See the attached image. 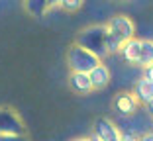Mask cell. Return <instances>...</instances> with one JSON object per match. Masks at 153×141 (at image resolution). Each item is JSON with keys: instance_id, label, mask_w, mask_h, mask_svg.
I'll list each match as a JSON object with an SVG mask.
<instances>
[{"instance_id": "4fadbf2b", "label": "cell", "mask_w": 153, "mask_h": 141, "mask_svg": "<svg viewBox=\"0 0 153 141\" xmlns=\"http://www.w3.org/2000/svg\"><path fill=\"white\" fill-rule=\"evenodd\" d=\"M149 65H153V39H141V57L137 67L143 71Z\"/></svg>"}, {"instance_id": "3957f363", "label": "cell", "mask_w": 153, "mask_h": 141, "mask_svg": "<svg viewBox=\"0 0 153 141\" xmlns=\"http://www.w3.org/2000/svg\"><path fill=\"white\" fill-rule=\"evenodd\" d=\"M102 61L94 53H90L88 49L81 47L79 43H73L67 51V65L71 69V73H90Z\"/></svg>"}, {"instance_id": "8fae6325", "label": "cell", "mask_w": 153, "mask_h": 141, "mask_svg": "<svg viewBox=\"0 0 153 141\" xmlns=\"http://www.w3.org/2000/svg\"><path fill=\"white\" fill-rule=\"evenodd\" d=\"M69 86L76 94H88V92H92V82H90L88 73H71L69 75Z\"/></svg>"}, {"instance_id": "9c48e42d", "label": "cell", "mask_w": 153, "mask_h": 141, "mask_svg": "<svg viewBox=\"0 0 153 141\" xmlns=\"http://www.w3.org/2000/svg\"><path fill=\"white\" fill-rule=\"evenodd\" d=\"M131 92H134V96L137 98V102L141 106H147L153 102V82L147 80L145 77H140L134 82V90Z\"/></svg>"}, {"instance_id": "ba28073f", "label": "cell", "mask_w": 153, "mask_h": 141, "mask_svg": "<svg viewBox=\"0 0 153 141\" xmlns=\"http://www.w3.org/2000/svg\"><path fill=\"white\" fill-rule=\"evenodd\" d=\"M118 55H120L128 65H137L140 63V57H141V39H137V37L128 39L126 43L122 45V49H120Z\"/></svg>"}, {"instance_id": "44dd1931", "label": "cell", "mask_w": 153, "mask_h": 141, "mask_svg": "<svg viewBox=\"0 0 153 141\" xmlns=\"http://www.w3.org/2000/svg\"><path fill=\"white\" fill-rule=\"evenodd\" d=\"M145 110H147V114L153 118V102H151V104H147V106H145Z\"/></svg>"}, {"instance_id": "9a60e30c", "label": "cell", "mask_w": 153, "mask_h": 141, "mask_svg": "<svg viewBox=\"0 0 153 141\" xmlns=\"http://www.w3.org/2000/svg\"><path fill=\"white\" fill-rule=\"evenodd\" d=\"M82 4H85V0H61L59 8H63L65 12L73 14V12H79L82 8Z\"/></svg>"}, {"instance_id": "7402d4cb", "label": "cell", "mask_w": 153, "mask_h": 141, "mask_svg": "<svg viewBox=\"0 0 153 141\" xmlns=\"http://www.w3.org/2000/svg\"><path fill=\"white\" fill-rule=\"evenodd\" d=\"M71 141H88V137H75V139H71Z\"/></svg>"}, {"instance_id": "ac0fdd59", "label": "cell", "mask_w": 153, "mask_h": 141, "mask_svg": "<svg viewBox=\"0 0 153 141\" xmlns=\"http://www.w3.org/2000/svg\"><path fill=\"white\" fill-rule=\"evenodd\" d=\"M140 141H153V131H149V133H145V135H141Z\"/></svg>"}, {"instance_id": "ffe728a7", "label": "cell", "mask_w": 153, "mask_h": 141, "mask_svg": "<svg viewBox=\"0 0 153 141\" xmlns=\"http://www.w3.org/2000/svg\"><path fill=\"white\" fill-rule=\"evenodd\" d=\"M88 141H102V139H100L96 133H90V135H88Z\"/></svg>"}, {"instance_id": "277c9868", "label": "cell", "mask_w": 153, "mask_h": 141, "mask_svg": "<svg viewBox=\"0 0 153 141\" xmlns=\"http://www.w3.org/2000/svg\"><path fill=\"white\" fill-rule=\"evenodd\" d=\"M106 27H108L110 35L118 37L122 43H126L128 39L135 37V24H134V20H131L130 16H124V14H118V16L110 18L108 24H106Z\"/></svg>"}, {"instance_id": "5bb4252c", "label": "cell", "mask_w": 153, "mask_h": 141, "mask_svg": "<svg viewBox=\"0 0 153 141\" xmlns=\"http://www.w3.org/2000/svg\"><path fill=\"white\" fill-rule=\"evenodd\" d=\"M122 43L118 37H114V35H106V51H108V55H116V53H120V49H122Z\"/></svg>"}, {"instance_id": "7a4b0ae2", "label": "cell", "mask_w": 153, "mask_h": 141, "mask_svg": "<svg viewBox=\"0 0 153 141\" xmlns=\"http://www.w3.org/2000/svg\"><path fill=\"white\" fill-rule=\"evenodd\" d=\"M116 125L120 128L122 133H131V135L135 137H141L145 135V133L153 131V118L147 114V110H137L135 114L128 116V118H118L116 120Z\"/></svg>"}, {"instance_id": "30bf717a", "label": "cell", "mask_w": 153, "mask_h": 141, "mask_svg": "<svg viewBox=\"0 0 153 141\" xmlns=\"http://www.w3.org/2000/svg\"><path fill=\"white\" fill-rule=\"evenodd\" d=\"M88 77H90V82H92V90H102L112 80V73H110L108 65H104V63H100L98 67L92 69L88 73Z\"/></svg>"}, {"instance_id": "5b68a950", "label": "cell", "mask_w": 153, "mask_h": 141, "mask_svg": "<svg viewBox=\"0 0 153 141\" xmlns=\"http://www.w3.org/2000/svg\"><path fill=\"white\" fill-rule=\"evenodd\" d=\"M0 135H26L22 118L12 108H0Z\"/></svg>"}, {"instance_id": "e0dca14e", "label": "cell", "mask_w": 153, "mask_h": 141, "mask_svg": "<svg viewBox=\"0 0 153 141\" xmlns=\"http://www.w3.org/2000/svg\"><path fill=\"white\" fill-rule=\"evenodd\" d=\"M141 77H145L147 80H151V82H153V65H149V67H145V69H143V75H141Z\"/></svg>"}, {"instance_id": "8992f818", "label": "cell", "mask_w": 153, "mask_h": 141, "mask_svg": "<svg viewBox=\"0 0 153 141\" xmlns=\"http://www.w3.org/2000/svg\"><path fill=\"white\" fill-rule=\"evenodd\" d=\"M102 141H122V131L110 118H98L94 122V131Z\"/></svg>"}, {"instance_id": "2e32d148", "label": "cell", "mask_w": 153, "mask_h": 141, "mask_svg": "<svg viewBox=\"0 0 153 141\" xmlns=\"http://www.w3.org/2000/svg\"><path fill=\"white\" fill-rule=\"evenodd\" d=\"M0 141H27L26 135H0Z\"/></svg>"}, {"instance_id": "6da1fadb", "label": "cell", "mask_w": 153, "mask_h": 141, "mask_svg": "<svg viewBox=\"0 0 153 141\" xmlns=\"http://www.w3.org/2000/svg\"><path fill=\"white\" fill-rule=\"evenodd\" d=\"M106 35H108L106 24H96V26L85 27V30L76 35L75 43H79L81 47L88 49L90 53H94L100 61H104L108 57V51H106Z\"/></svg>"}, {"instance_id": "52a82bcc", "label": "cell", "mask_w": 153, "mask_h": 141, "mask_svg": "<svg viewBox=\"0 0 153 141\" xmlns=\"http://www.w3.org/2000/svg\"><path fill=\"white\" fill-rule=\"evenodd\" d=\"M140 108H141V104L137 102L134 92H120L114 98V110H116L122 118H128V116L135 114Z\"/></svg>"}, {"instance_id": "7c38bea8", "label": "cell", "mask_w": 153, "mask_h": 141, "mask_svg": "<svg viewBox=\"0 0 153 141\" xmlns=\"http://www.w3.org/2000/svg\"><path fill=\"white\" fill-rule=\"evenodd\" d=\"M24 8H26V12L30 16L41 18L49 10V6H47V0H24Z\"/></svg>"}, {"instance_id": "d6986e66", "label": "cell", "mask_w": 153, "mask_h": 141, "mask_svg": "<svg viewBox=\"0 0 153 141\" xmlns=\"http://www.w3.org/2000/svg\"><path fill=\"white\" fill-rule=\"evenodd\" d=\"M59 4H61V0H47V6L49 8H57Z\"/></svg>"}]
</instances>
